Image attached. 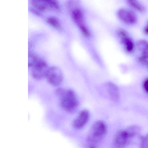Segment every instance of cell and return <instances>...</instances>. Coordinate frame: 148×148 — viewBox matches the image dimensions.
Segmentation results:
<instances>
[{"instance_id": "cell-13", "label": "cell", "mask_w": 148, "mask_h": 148, "mask_svg": "<svg viewBox=\"0 0 148 148\" xmlns=\"http://www.w3.org/2000/svg\"><path fill=\"white\" fill-rule=\"evenodd\" d=\"M46 22L56 29L61 31L62 27L59 20L53 16L49 17L46 18Z\"/></svg>"}, {"instance_id": "cell-4", "label": "cell", "mask_w": 148, "mask_h": 148, "mask_svg": "<svg viewBox=\"0 0 148 148\" xmlns=\"http://www.w3.org/2000/svg\"><path fill=\"white\" fill-rule=\"evenodd\" d=\"M32 67V75L37 79L45 77L49 68L46 62L40 58Z\"/></svg>"}, {"instance_id": "cell-18", "label": "cell", "mask_w": 148, "mask_h": 148, "mask_svg": "<svg viewBox=\"0 0 148 148\" xmlns=\"http://www.w3.org/2000/svg\"><path fill=\"white\" fill-rule=\"evenodd\" d=\"M140 145L141 148L148 147V136L145 135L141 136L140 137Z\"/></svg>"}, {"instance_id": "cell-16", "label": "cell", "mask_w": 148, "mask_h": 148, "mask_svg": "<svg viewBox=\"0 0 148 148\" xmlns=\"http://www.w3.org/2000/svg\"><path fill=\"white\" fill-rule=\"evenodd\" d=\"M137 60L140 64L147 66L148 53H142L137 57Z\"/></svg>"}, {"instance_id": "cell-10", "label": "cell", "mask_w": 148, "mask_h": 148, "mask_svg": "<svg viewBox=\"0 0 148 148\" xmlns=\"http://www.w3.org/2000/svg\"><path fill=\"white\" fill-rule=\"evenodd\" d=\"M107 90L109 94L114 100H117L119 97V91L117 87L114 84L108 83L107 85Z\"/></svg>"}, {"instance_id": "cell-21", "label": "cell", "mask_w": 148, "mask_h": 148, "mask_svg": "<svg viewBox=\"0 0 148 148\" xmlns=\"http://www.w3.org/2000/svg\"><path fill=\"white\" fill-rule=\"evenodd\" d=\"M143 32L144 34L146 35H147L148 34V26L147 25L143 29Z\"/></svg>"}, {"instance_id": "cell-5", "label": "cell", "mask_w": 148, "mask_h": 148, "mask_svg": "<svg viewBox=\"0 0 148 148\" xmlns=\"http://www.w3.org/2000/svg\"><path fill=\"white\" fill-rule=\"evenodd\" d=\"M45 77L48 82L53 86L59 85L63 79L62 71L59 68L56 67L49 68Z\"/></svg>"}, {"instance_id": "cell-1", "label": "cell", "mask_w": 148, "mask_h": 148, "mask_svg": "<svg viewBox=\"0 0 148 148\" xmlns=\"http://www.w3.org/2000/svg\"><path fill=\"white\" fill-rule=\"evenodd\" d=\"M56 93L60 97V106L63 110L71 112L77 108L78 105V100L72 90L59 88L56 90Z\"/></svg>"}, {"instance_id": "cell-20", "label": "cell", "mask_w": 148, "mask_h": 148, "mask_svg": "<svg viewBox=\"0 0 148 148\" xmlns=\"http://www.w3.org/2000/svg\"><path fill=\"white\" fill-rule=\"evenodd\" d=\"M32 12L35 15L37 16H38L42 17V15L37 10H32Z\"/></svg>"}, {"instance_id": "cell-2", "label": "cell", "mask_w": 148, "mask_h": 148, "mask_svg": "<svg viewBox=\"0 0 148 148\" xmlns=\"http://www.w3.org/2000/svg\"><path fill=\"white\" fill-rule=\"evenodd\" d=\"M107 131L106 124L103 121H97L93 125L87 139L90 147H96L106 135Z\"/></svg>"}, {"instance_id": "cell-12", "label": "cell", "mask_w": 148, "mask_h": 148, "mask_svg": "<svg viewBox=\"0 0 148 148\" xmlns=\"http://www.w3.org/2000/svg\"><path fill=\"white\" fill-rule=\"evenodd\" d=\"M127 2L130 6L138 12H143L145 11L144 6L136 0H127Z\"/></svg>"}, {"instance_id": "cell-9", "label": "cell", "mask_w": 148, "mask_h": 148, "mask_svg": "<svg viewBox=\"0 0 148 148\" xmlns=\"http://www.w3.org/2000/svg\"><path fill=\"white\" fill-rule=\"evenodd\" d=\"M121 40L125 51L128 53L133 52L134 50L135 45L129 35L121 38Z\"/></svg>"}, {"instance_id": "cell-3", "label": "cell", "mask_w": 148, "mask_h": 148, "mask_svg": "<svg viewBox=\"0 0 148 148\" xmlns=\"http://www.w3.org/2000/svg\"><path fill=\"white\" fill-rule=\"evenodd\" d=\"M140 130L138 127L132 126L118 131L114 138V145L117 147H123L127 146L132 139L138 134Z\"/></svg>"}, {"instance_id": "cell-8", "label": "cell", "mask_w": 148, "mask_h": 148, "mask_svg": "<svg viewBox=\"0 0 148 148\" xmlns=\"http://www.w3.org/2000/svg\"><path fill=\"white\" fill-rule=\"evenodd\" d=\"M89 118L90 113L88 111L85 109L82 110L73 121V127L77 129L83 128L88 122Z\"/></svg>"}, {"instance_id": "cell-11", "label": "cell", "mask_w": 148, "mask_h": 148, "mask_svg": "<svg viewBox=\"0 0 148 148\" xmlns=\"http://www.w3.org/2000/svg\"><path fill=\"white\" fill-rule=\"evenodd\" d=\"M32 3L37 10L44 12L49 9V7L44 0H32Z\"/></svg>"}, {"instance_id": "cell-7", "label": "cell", "mask_w": 148, "mask_h": 148, "mask_svg": "<svg viewBox=\"0 0 148 148\" xmlns=\"http://www.w3.org/2000/svg\"><path fill=\"white\" fill-rule=\"evenodd\" d=\"M77 3L73 5L68 10L75 24L78 27L85 24L83 12L80 8L77 7Z\"/></svg>"}, {"instance_id": "cell-17", "label": "cell", "mask_w": 148, "mask_h": 148, "mask_svg": "<svg viewBox=\"0 0 148 148\" xmlns=\"http://www.w3.org/2000/svg\"><path fill=\"white\" fill-rule=\"evenodd\" d=\"M78 27L85 37L88 38L90 37L91 34L90 32L85 24L80 25Z\"/></svg>"}, {"instance_id": "cell-15", "label": "cell", "mask_w": 148, "mask_h": 148, "mask_svg": "<svg viewBox=\"0 0 148 148\" xmlns=\"http://www.w3.org/2000/svg\"><path fill=\"white\" fill-rule=\"evenodd\" d=\"M138 49L141 53L148 52V43L144 40H140L138 41L137 43Z\"/></svg>"}, {"instance_id": "cell-6", "label": "cell", "mask_w": 148, "mask_h": 148, "mask_svg": "<svg viewBox=\"0 0 148 148\" xmlns=\"http://www.w3.org/2000/svg\"><path fill=\"white\" fill-rule=\"evenodd\" d=\"M119 19L124 23L132 25L137 20V16L132 11L126 8H122L119 10L117 13Z\"/></svg>"}, {"instance_id": "cell-19", "label": "cell", "mask_w": 148, "mask_h": 148, "mask_svg": "<svg viewBox=\"0 0 148 148\" xmlns=\"http://www.w3.org/2000/svg\"><path fill=\"white\" fill-rule=\"evenodd\" d=\"M148 79L145 78L144 80L143 84V87L145 92L148 93Z\"/></svg>"}, {"instance_id": "cell-14", "label": "cell", "mask_w": 148, "mask_h": 148, "mask_svg": "<svg viewBox=\"0 0 148 148\" xmlns=\"http://www.w3.org/2000/svg\"><path fill=\"white\" fill-rule=\"evenodd\" d=\"M50 9L57 12H60L61 9L58 0H44Z\"/></svg>"}]
</instances>
